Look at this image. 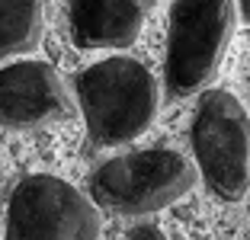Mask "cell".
I'll list each match as a JSON object with an SVG mask.
<instances>
[{
  "label": "cell",
  "instance_id": "cell-1",
  "mask_svg": "<svg viewBox=\"0 0 250 240\" xmlns=\"http://www.w3.org/2000/svg\"><path fill=\"white\" fill-rule=\"evenodd\" d=\"M77 106L93 144L112 147L141 138L157 112L161 87L151 67L138 58H106L83 67L74 80Z\"/></svg>",
  "mask_w": 250,
  "mask_h": 240
},
{
  "label": "cell",
  "instance_id": "cell-2",
  "mask_svg": "<svg viewBox=\"0 0 250 240\" xmlns=\"http://www.w3.org/2000/svg\"><path fill=\"white\" fill-rule=\"evenodd\" d=\"M237 0H177L167 39V87L192 96L215 80L237 29Z\"/></svg>",
  "mask_w": 250,
  "mask_h": 240
},
{
  "label": "cell",
  "instance_id": "cell-3",
  "mask_svg": "<svg viewBox=\"0 0 250 240\" xmlns=\"http://www.w3.org/2000/svg\"><path fill=\"white\" fill-rule=\"evenodd\" d=\"M192 154L225 202H241L250 189V116L228 90H206L192 116Z\"/></svg>",
  "mask_w": 250,
  "mask_h": 240
},
{
  "label": "cell",
  "instance_id": "cell-4",
  "mask_svg": "<svg viewBox=\"0 0 250 240\" xmlns=\"http://www.w3.org/2000/svg\"><path fill=\"white\" fill-rule=\"evenodd\" d=\"M196 186V167L170 147L135 151L96 167L90 189L96 202L122 215H151L170 208Z\"/></svg>",
  "mask_w": 250,
  "mask_h": 240
},
{
  "label": "cell",
  "instance_id": "cell-5",
  "mask_svg": "<svg viewBox=\"0 0 250 240\" xmlns=\"http://www.w3.org/2000/svg\"><path fill=\"white\" fill-rule=\"evenodd\" d=\"M103 221L93 199L58 176H26L7 202L3 240H100Z\"/></svg>",
  "mask_w": 250,
  "mask_h": 240
},
{
  "label": "cell",
  "instance_id": "cell-6",
  "mask_svg": "<svg viewBox=\"0 0 250 240\" xmlns=\"http://www.w3.org/2000/svg\"><path fill=\"white\" fill-rule=\"evenodd\" d=\"M0 112L7 131H29L67 122L77 102L48 61H13L0 74Z\"/></svg>",
  "mask_w": 250,
  "mask_h": 240
},
{
  "label": "cell",
  "instance_id": "cell-7",
  "mask_svg": "<svg viewBox=\"0 0 250 240\" xmlns=\"http://www.w3.org/2000/svg\"><path fill=\"white\" fill-rule=\"evenodd\" d=\"M154 0H67V26L77 48H132Z\"/></svg>",
  "mask_w": 250,
  "mask_h": 240
},
{
  "label": "cell",
  "instance_id": "cell-8",
  "mask_svg": "<svg viewBox=\"0 0 250 240\" xmlns=\"http://www.w3.org/2000/svg\"><path fill=\"white\" fill-rule=\"evenodd\" d=\"M48 0H0V51L3 58H20L39 48L45 32Z\"/></svg>",
  "mask_w": 250,
  "mask_h": 240
},
{
  "label": "cell",
  "instance_id": "cell-9",
  "mask_svg": "<svg viewBox=\"0 0 250 240\" xmlns=\"http://www.w3.org/2000/svg\"><path fill=\"white\" fill-rule=\"evenodd\" d=\"M119 240H170V237L157 224H138V227H132V231L125 234V237H119Z\"/></svg>",
  "mask_w": 250,
  "mask_h": 240
},
{
  "label": "cell",
  "instance_id": "cell-10",
  "mask_svg": "<svg viewBox=\"0 0 250 240\" xmlns=\"http://www.w3.org/2000/svg\"><path fill=\"white\" fill-rule=\"evenodd\" d=\"M237 13H241V20L250 26V0H237Z\"/></svg>",
  "mask_w": 250,
  "mask_h": 240
}]
</instances>
